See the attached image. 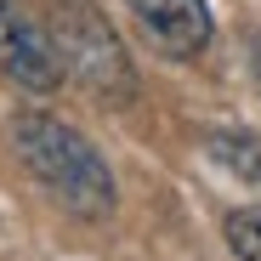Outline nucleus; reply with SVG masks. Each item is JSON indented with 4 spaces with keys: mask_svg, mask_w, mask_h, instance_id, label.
Returning a JSON list of instances; mask_svg holds the SVG:
<instances>
[{
    "mask_svg": "<svg viewBox=\"0 0 261 261\" xmlns=\"http://www.w3.org/2000/svg\"><path fill=\"white\" fill-rule=\"evenodd\" d=\"M250 68H255V80H261V40L250 46Z\"/></svg>",
    "mask_w": 261,
    "mask_h": 261,
    "instance_id": "nucleus-7",
    "label": "nucleus"
},
{
    "mask_svg": "<svg viewBox=\"0 0 261 261\" xmlns=\"http://www.w3.org/2000/svg\"><path fill=\"white\" fill-rule=\"evenodd\" d=\"M142 40L165 57H199L210 46V6L204 0H125Z\"/></svg>",
    "mask_w": 261,
    "mask_h": 261,
    "instance_id": "nucleus-4",
    "label": "nucleus"
},
{
    "mask_svg": "<svg viewBox=\"0 0 261 261\" xmlns=\"http://www.w3.org/2000/svg\"><path fill=\"white\" fill-rule=\"evenodd\" d=\"M0 74L23 91H57L63 85V57L51 46V29L29 17L17 0H0Z\"/></svg>",
    "mask_w": 261,
    "mask_h": 261,
    "instance_id": "nucleus-3",
    "label": "nucleus"
},
{
    "mask_svg": "<svg viewBox=\"0 0 261 261\" xmlns=\"http://www.w3.org/2000/svg\"><path fill=\"white\" fill-rule=\"evenodd\" d=\"M227 244L239 261H261V204H244L227 216Z\"/></svg>",
    "mask_w": 261,
    "mask_h": 261,
    "instance_id": "nucleus-6",
    "label": "nucleus"
},
{
    "mask_svg": "<svg viewBox=\"0 0 261 261\" xmlns=\"http://www.w3.org/2000/svg\"><path fill=\"white\" fill-rule=\"evenodd\" d=\"M12 142H17V159L34 170V182L63 210L91 216V222L114 210V176H108L102 153L74 125H63L51 114H17L12 119Z\"/></svg>",
    "mask_w": 261,
    "mask_h": 261,
    "instance_id": "nucleus-1",
    "label": "nucleus"
},
{
    "mask_svg": "<svg viewBox=\"0 0 261 261\" xmlns=\"http://www.w3.org/2000/svg\"><path fill=\"white\" fill-rule=\"evenodd\" d=\"M51 46L63 57V74H74L80 85H91L97 97L125 102L130 91H137V74H130V57L119 46V34L108 29V17L91 6V0H57Z\"/></svg>",
    "mask_w": 261,
    "mask_h": 261,
    "instance_id": "nucleus-2",
    "label": "nucleus"
},
{
    "mask_svg": "<svg viewBox=\"0 0 261 261\" xmlns=\"http://www.w3.org/2000/svg\"><path fill=\"white\" fill-rule=\"evenodd\" d=\"M204 148H210L216 165H227L233 176L261 182V137H250V130H210Z\"/></svg>",
    "mask_w": 261,
    "mask_h": 261,
    "instance_id": "nucleus-5",
    "label": "nucleus"
}]
</instances>
